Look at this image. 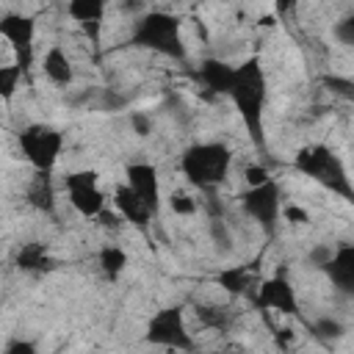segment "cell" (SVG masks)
Masks as SVG:
<instances>
[{"label":"cell","instance_id":"1f68e13d","mask_svg":"<svg viewBox=\"0 0 354 354\" xmlns=\"http://www.w3.org/2000/svg\"><path fill=\"white\" fill-rule=\"evenodd\" d=\"M97 218H100V224H102L105 230H108V227H111V230H119V227H122L119 216H116V213H111V210H105V207L97 213Z\"/></svg>","mask_w":354,"mask_h":354},{"label":"cell","instance_id":"484cf974","mask_svg":"<svg viewBox=\"0 0 354 354\" xmlns=\"http://www.w3.org/2000/svg\"><path fill=\"white\" fill-rule=\"evenodd\" d=\"M210 235H213V241H216V246L218 249H230V243H232V238H230V230H227V224L221 221V218H213L210 221Z\"/></svg>","mask_w":354,"mask_h":354},{"label":"cell","instance_id":"ac0fdd59","mask_svg":"<svg viewBox=\"0 0 354 354\" xmlns=\"http://www.w3.org/2000/svg\"><path fill=\"white\" fill-rule=\"evenodd\" d=\"M105 0H69V17L77 22H97L102 19Z\"/></svg>","mask_w":354,"mask_h":354},{"label":"cell","instance_id":"44dd1931","mask_svg":"<svg viewBox=\"0 0 354 354\" xmlns=\"http://www.w3.org/2000/svg\"><path fill=\"white\" fill-rule=\"evenodd\" d=\"M22 66L14 64V66H0V100H11L17 94V86H19V77H22Z\"/></svg>","mask_w":354,"mask_h":354},{"label":"cell","instance_id":"f1b7e54d","mask_svg":"<svg viewBox=\"0 0 354 354\" xmlns=\"http://www.w3.org/2000/svg\"><path fill=\"white\" fill-rule=\"evenodd\" d=\"M243 180L249 183V188H254V185H263V183L271 180V177H268V171H266L263 166H249V169L243 171Z\"/></svg>","mask_w":354,"mask_h":354},{"label":"cell","instance_id":"4316f807","mask_svg":"<svg viewBox=\"0 0 354 354\" xmlns=\"http://www.w3.org/2000/svg\"><path fill=\"white\" fill-rule=\"evenodd\" d=\"M335 39H337L340 44H346V47L354 44V17H346V19H340V22L335 25Z\"/></svg>","mask_w":354,"mask_h":354},{"label":"cell","instance_id":"4dcf8cb0","mask_svg":"<svg viewBox=\"0 0 354 354\" xmlns=\"http://www.w3.org/2000/svg\"><path fill=\"white\" fill-rule=\"evenodd\" d=\"M329 257H332V246H324V243H321V246H315V249L310 252V263H313V266H318V268H321Z\"/></svg>","mask_w":354,"mask_h":354},{"label":"cell","instance_id":"f546056e","mask_svg":"<svg viewBox=\"0 0 354 354\" xmlns=\"http://www.w3.org/2000/svg\"><path fill=\"white\" fill-rule=\"evenodd\" d=\"M285 218H288L290 224H307V221H310V213L301 210V207H296V205H288V207H285Z\"/></svg>","mask_w":354,"mask_h":354},{"label":"cell","instance_id":"603a6c76","mask_svg":"<svg viewBox=\"0 0 354 354\" xmlns=\"http://www.w3.org/2000/svg\"><path fill=\"white\" fill-rule=\"evenodd\" d=\"M343 332H346L343 324L335 321V318H318V321L313 324V335L321 337V340H337Z\"/></svg>","mask_w":354,"mask_h":354},{"label":"cell","instance_id":"6da1fadb","mask_svg":"<svg viewBox=\"0 0 354 354\" xmlns=\"http://www.w3.org/2000/svg\"><path fill=\"white\" fill-rule=\"evenodd\" d=\"M252 136V141L263 149V102H266V77L260 69L257 58L243 61L241 66H235L232 75V86L227 91Z\"/></svg>","mask_w":354,"mask_h":354},{"label":"cell","instance_id":"d590c367","mask_svg":"<svg viewBox=\"0 0 354 354\" xmlns=\"http://www.w3.org/2000/svg\"><path fill=\"white\" fill-rule=\"evenodd\" d=\"M138 6H141V0H124V3H122V8H124V11H130V8H138Z\"/></svg>","mask_w":354,"mask_h":354},{"label":"cell","instance_id":"8992f818","mask_svg":"<svg viewBox=\"0 0 354 354\" xmlns=\"http://www.w3.org/2000/svg\"><path fill=\"white\" fill-rule=\"evenodd\" d=\"M147 340L155 346H169V348H194V340L185 332V321H183L180 307L160 310L147 326Z\"/></svg>","mask_w":354,"mask_h":354},{"label":"cell","instance_id":"9c48e42d","mask_svg":"<svg viewBox=\"0 0 354 354\" xmlns=\"http://www.w3.org/2000/svg\"><path fill=\"white\" fill-rule=\"evenodd\" d=\"M254 304H257L260 310H277V313H285V315L299 313L296 293H293L290 282L282 279V277H271V279H266V282L257 288Z\"/></svg>","mask_w":354,"mask_h":354},{"label":"cell","instance_id":"ba28073f","mask_svg":"<svg viewBox=\"0 0 354 354\" xmlns=\"http://www.w3.org/2000/svg\"><path fill=\"white\" fill-rule=\"evenodd\" d=\"M241 205H243V210H246L254 221L271 227V224L277 221V216H279V188H277V183H274V180H266L263 185L249 188V191L241 196Z\"/></svg>","mask_w":354,"mask_h":354},{"label":"cell","instance_id":"277c9868","mask_svg":"<svg viewBox=\"0 0 354 354\" xmlns=\"http://www.w3.org/2000/svg\"><path fill=\"white\" fill-rule=\"evenodd\" d=\"M296 169L313 180H318L321 185L332 188L335 194H343L346 199L351 196V183H348V174L340 163V158L324 147V144H310V147H301L296 152Z\"/></svg>","mask_w":354,"mask_h":354},{"label":"cell","instance_id":"7402d4cb","mask_svg":"<svg viewBox=\"0 0 354 354\" xmlns=\"http://www.w3.org/2000/svg\"><path fill=\"white\" fill-rule=\"evenodd\" d=\"M196 315L202 324L216 326V329H224L230 324V313L224 307H196Z\"/></svg>","mask_w":354,"mask_h":354},{"label":"cell","instance_id":"836d02e7","mask_svg":"<svg viewBox=\"0 0 354 354\" xmlns=\"http://www.w3.org/2000/svg\"><path fill=\"white\" fill-rule=\"evenodd\" d=\"M80 25H83V30L91 36V41L100 39V19H97V22H80Z\"/></svg>","mask_w":354,"mask_h":354},{"label":"cell","instance_id":"83f0119b","mask_svg":"<svg viewBox=\"0 0 354 354\" xmlns=\"http://www.w3.org/2000/svg\"><path fill=\"white\" fill-rule=\"evenodd\" d=\"M130 127H133V133H136V136H141V138H144V136H149V130H152L149 116H147V113H138V111H136V113H130Z\"/></svg>","mask_w":354,"mask_h":354},{"label":"cell","instance_id":"d4e9b609","mask_svg":"<svg viewBox=\"0 0 354 354\" xmlns=\"http://www.w3.org/2000/svg\"><path fill=\"white\" fill-rule=\"evenodd\" d=\"M169 207H171L177 216H191V213H196V202H194L188 194H183V191H174V194L169 196Z\"/></svg>","mask_w":354,"mask_h":354},{"label":"cell","instance_id":"e575fe53","mask_svg":"<svg viewBox=\"0 0 354 354\" xmlns=\"http://www.w3.org/2000/svg\"><path fill=\"white\" fill-rule=\"evenodd\" d=\"M293 340V329H277V343L279 346H288Z\"/></svg>","mask_w":354,"mask_h":354},{"label":"cell","instance_id":"5bb4252c","mask_svg":"<svg viewBox=\"0 0 354 354\" xmlns=\"http://www.w3.org/2000/svg\"><path fill=\"white\" fill-rule=\"evenodd\" d=\"M232 75H235V66H230L227 61H218V58H207L199 66V77L213 94H227L232 86Z\"/></svg>","mask_w":354,"mask_h":354},{"label":"cell","instance_id":"5b68a950","mask_svg":"<svg viewBox=\"0 0 354 354\" xmlns=\"http://www.w3.org/2000/svg\"><path fill=\"white\" fill-rule=\"evenodd\" d=\"M61 133L47 124H30L19 133V147L36 171H50L61 155Z\"/></svg>","mask_w":354,"mask_h":354},{"label":"cell","instance_id":"d6a6232c","mask_svg":"<svg viewBox=\"0 0 354 354\" xmlns=\"http://www.w3.org/2000/svg\"><path fill=\"white\" fill-rule=\"evenodd\" d=\"M6 351H8V354H33L36 346L28 343V340H11V343L6 346Z\"/></svg>","mask_w":354,"mask_h":354},{"label":"cell","instance_id":"4fadbf2b","mask_svg":"<svg viewBox=\"0 0 354 354\" xmlns=\"http://www.w3.org/2000/svg\"><path fill=\"white\" fill-rule=\"evenodd\" d=\"M69 202L80 216H97L105 207V196L97 188V183H69Z\"/></svg>","mask_w":354,"mask_h":354},{"label":"cell","instance_id":"9a60e30c","mask_svg":"<svg viewBox=\"0 0 354 354\" xmlns=\"http://www.w3.org/2000/svg\"><path fill=\"white\" fill-rule=\"evenodd\" d=\"M44 75H47L53 83H58V86H69V83H72L75 72H72V64H69V58H66V53H64L61 47H53V50L44 55Z\"/></svg>","mask_w":354,"mask_h":354},{"label":"cell","instance_id":"d6986e66","mask_svg":"<svg viewBox=\"0 0 354 354\" xmlns=\"http://www.w3.org/2000/svg\"><path fill=\"white\" fill-rule=\"evenodd\" d=\"M124 266H127V254L119 246H102L100 249V268L105 277H111V279L119 277L124 271Z\"/></svg>","mask_w":354,"mask_h":354},{"label":"cell","instance_id":"30bf717a","mask_svg":"<svg viewBox=\"0 0 354 354\" xmlns=\"http://www.w3.org/2000/svg\"><path fill=\"white\" fill-rule=\"evenodd\" d=\"M321 268L329 274L335 288H340L343 293H354V246L351 243L337 246Z\"/></svg>","mask_w":354,"mask_h":354},{"label":"cell","instance_id":"e0dca14e","mask_svg":"<svg viewBox=\"0 0 354 354\" xmlns=\"http://www.w3.org/2000/svg\"><path fill=\"white\" fill-rule=\"evenodd\" d=\"M28 199H30V205L39 207V210H53L55 194H53V185H50L47 171H39V174H36V180H33V185H30V191H28Z\"/></svg>","mask_w":354,"mask_h":354},{"label":"cell","instance_id":"ffe728a7","mask_svg":"<svg viewBox=\"0 0 354 354\" xmlns=\"http://www.w3.org/2000/svg\"><path fill=\"white\" fill-rule=\"evenodd\" d=\"M249 282H252V277L246 274V268H224V271L218 274V285H221L227 293H232V296L246 293V290H249Z\"/></svg>","mask_w":354,"mask_h":354},{"label":"cell","instance_id":"3957f363","mask_svg":"<svg viewBox=\"0 0 354 354\" xmlns=\"http://www.w3.org/2000/svg\"><path fill=\"white\" fill-rule=\"evenodd\" d=\"M130 41L136 47H147V50H155V53L169 55V58H183L185 55V47H183V39H180V19L169 11L144 14L136 22V30H133Z\"/></svg>","mask_w":354,"mask_h":354},{"label":"cell","instance_id":"7a4b0ae2","mask_svg":"<svg viewBox=\"0 0 354 354\" xmlns=\"http://www.w3.org/2000/svg\"><path fill=\"white\" fill-rule=\"evenodd\" d=\"M230 163H232V152L227 144H218V141L194 144L185 149V155L180 160L183 174L199 188H213V185L224 183Z\"/></svg>","mask_w":354,"mask_h":354},{"label":"cell","instance_id":"2e32d148","mask_svg":"<svg viewBox=\"0 0 354 354\" xmlns=\"http://www.w3.org/2000/svg\"><path fill=\"white\" fill-rule=\"evenodd\" d=\"M50 257H47V249L41 243H25L19 252H17V266L22 271H44L50 268Z\"/></svg>","mask_w":354,"mask_h":354},{"label":"cell","instance_id":"8fae6325","mask_svg":"<svg viewBox=\"0 0 354 354\" xmlns=\"http://www.w3.org/2000/svg\"><path fill=\"white\" fill-rule=\"evenodd\" d=\"M127 185H130L152 210H158L160 188H158V171H155V166H149V163H133V166H127Z\"/></svg>","mask_w":354,"mask_h":354},{"label":"cell","instance_id":"52a82bcc","mask_svg":"<svg viewBox=\"0 0 354 354\" xmlns=\"http://www.w3.org/2000/svg\"><path fill=\"white\" fill-rule=\"evenodd\" d=\"M0 36L14 47L19 66L28 69L33 61V36H36V19L28 14H6L0 19Z\"/></svg>","mask_w":354,"mask_h":354},{"label":"cell","instance_id":"7c38bea8","mask_svg":"<svg viewBox=\"0 0 354 354\" xmlns=\"http://www.w3.org/2000/svg\"><path fill=\"white\" fill-rule=\"evenodd\" d=\"M113 202H116V210L124 221H133L136 227H147L149 224V216L155 213L130 185H119L116 194H113Z\"/></svg>","mask_w":354,"mask_h":354},{"label":"cell","instance_id":"cb8c5ba5","mask_svg":"<svg viewBox=\"0 0 354 354\" xmlns=\"http://www.w3.org/2000/svg\"><path fill=\"white\" fill-rule=\"evenodd\" d=\"M324 86H326L332 94H340L343 100H354V83H351L348 77L329 75V77H324Z\"/></svg>","mask_w":354,"mask_h":354}]
</instances>
